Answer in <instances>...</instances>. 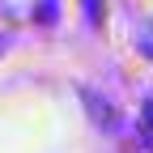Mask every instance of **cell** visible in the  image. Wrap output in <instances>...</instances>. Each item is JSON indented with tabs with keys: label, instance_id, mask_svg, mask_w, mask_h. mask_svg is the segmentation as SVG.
<instances>
[{
	"label": "cell",
	"instance_id": "6da1fadb",
	"mask_svg": "<svg viewBox=\"0 0 153 153\" xmlns=\"http://www.w3.org/2000/svg\"><path fill=\"white\" fill-rule=\"evenodd\" d=\"M145 123H149V145H153V98L145 102Z\"/></svg>",
	"mask_w": 153,
	"mask_h": 153
},
{
	"label": "cell",
	"instance_id": "7a4b0ae2",
	"mask_svg": "<svg viewBox=\"0 0 153 153\" xmlns=\"http://www.w3.org/2000/svg\"><path fill=\"white\" fill-rule=\"evenodd\" d=\"M0 51H4V38H0Z\"/></svg>",
	"mask_w": 153,
	"mask_h": 153
}]
</instances>
